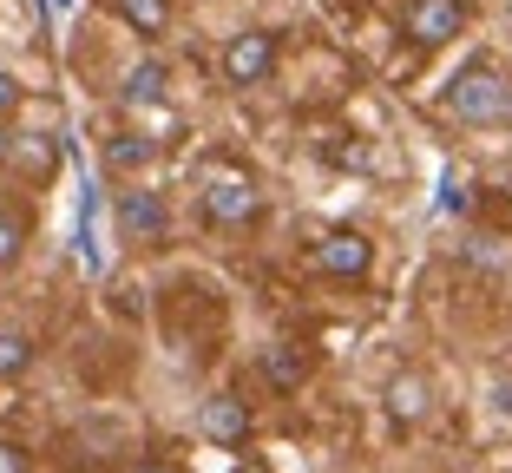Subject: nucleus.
I'll return each instance as SVG.
<instances>
[{
  "instance_id": "obj_1",
  "label": "nucleus",
  "mask_w": 512,
  "mask_h": 473,
  "mask_svg": "<svg viewBox=\"0 0 512 473\" xmlns=\"http://www.w3.org/2000/svg\"><path fill=\"white\" fill-rule=\"evenodd\" d=\"M447 112L460 125H499L512 119V79L499 66H460L447 79Z\"/></svg>"
},
{
  "instance_id": "obj_2",
  "label": "nucleus",
  "mask_w": 512,
  "mask_h": 473,
  "mask_svg": "<svg viewBox=\"0 0 512 473\" xmlns=\"http://www.w3.org/2000/svg\"><path fill=\"white\" fill-rule=\"evenodd\" d=\"M276 73V33L270 27H250L224 46V79L230 86H263Z\"/></svg>"
},
{
  "instance_id": "obj_3",
  "label": "nucleus",
  "mask_w": 512,
  "mask_h": 473,
  "mask_svg": "<svg viewBox=\"0 0 512 473\" xmlns=\"http://www.w3.org/2000/svg\"><path fill=\"white\" fill-rule=\"evenodd\" d=\"M204 217L224 224V230L250 224L256 217V184L243 178V171H211V178H204Z\"/></svg>"
},
{
  "instance_id": "obj_4",
  "label": "nucleus",
  "mask_w": 512,
  "mask_h": 473,
  "mask_svg": "<svg viewBox=\"0 0 512 473\" xmlns=\"http://www.w3.org/2000/svg\"><path fill=\"white\" fill-rule=\"evenodd\" d=\"M467 33V0H414L407 7V40L414 46H447Z\"/></svg>"
},
{
  "instance_id": "obj_5",
  "label": "nucleus",
  "mask_w": 512,
  "mask_h": 473,
  "mask_svg": "<svg viewBox=\"0 0 512 473\" xmlns=\"http://www.w3.org/2000/svg\"><path fill=\"white\" fill-rule=\"evenodd\" d=\"M316 263L329 276H368L375 270V244H368L362 230H329V237L316 244Z\"/></svg>"
},
{
  "instance_id": "obj_6",
  "label": "nucleus",
  "mask_w": 512,
  "mask_h": 473,
  "mask_svg": "<svg viewBox=\"0 0 512 473\" xmlns=\"http://www.w3.org/2000/svg\"><path fill=\"white\" fill-rule=\"evenodd\" d=\"M197 428H204V441H217V447H243L250 441V408H243L237 395H211L204 408H197Z\"/></svg>"
},
{
  "instance_id": "obj_7",
  "label": "nucleus",
  "mask_w": 512,
  "mask_h": 473,
  "mask_svg": "<svg viewBox=\"0 0 512 473\" xmlns=\"http://www.w3.org/2000/svg\"><path fill=\"white\" fill-rule=\"evenodd\" d=\"M119 224L132 230V237H165V204L151 198V191H119Z\"/></svg>"
},
{
  "instance_id": "obj_8",
  "label": "nucleus",
  "mask_w": 512,
  "mask_h": 473,
  "mask_svg": "<svg viewBox=\"0 0 512 473\" xmlns=\"http://www.w3.org/2000/svg\"><path fill=\"white\" fill-rule=\"evenodd\" d=\"M165 60H138L125 73V106H151V99H165Z\"/></svg>"
},
{
  "instance_id": "obj_9",
  "label": "nucleus",
  "mask_w": 512,
  "mask_h": 473,
  "mask_svg": "<svg viewBox=\"0 0 512 473\" xmlns=\"http://www.w3.org/2000/svg\"><path fill=\"white\" fill-rule=\"evenodd\" d=\"M27 368H33V336L7 322V329H0V382H14V375H27Z\"/></svg>"
},
{
  "instance_id": "obj_10",
  "label": "nucleus",
  "mask_w": 512,
  "mask_h": 473,
  "mask_svg": "<svg viewBox=\"0 0 512 473\" xmlns=\"http://www.w3.org/2000/svg\"><path fill=\"white\" fill-rule=\"evenodd\" d=\"M106 165H112V171H145V165H151V138H145V132L106 138Z\"/></svg>"
},
{
  "instance_id": "obj_11",
  "label": "nucleus",
  "mask_w": 512,
  "mask_h": 473,
  "mask_svg": "<svg viewBox=\"0 0 512 473\" xmlns=\"http://www.w3.org/2000/svg\"><path fill=\"white\" fill-rule=\"evenodd\" d=\"M263 382L270 388H296L302 382V355L289 349V342H270V349H263Z\"/></svg>"
},
{
  "instance_id": "obj_12",
  "label": "nucleus",
  "mask_w": 512,
  "mask_h": 473,
  "mask_svg": "<svg viewBox=\"0 0 512 473\" xmlns=\"http://www.w3.org/2000/svg\"><path fill=\"white\" fill-rule=\"evenodd\" d=\"M388 414H394V421H421V414H427V382H414V375L388 382Z\"/></svg>"
},
{
  "instance_id": "obj_13",
  "label": "nucleus",
  "mask_w": 512,
  "mask_h": 473,
  "mask_svg": "<svg viewBox=\"0 0 512 473\" xmlns=\"http://www.w3.org/2000/svg\"><path fill=\"white\" fill-rule=\"evenodd\" d=\"M119 14L132 20V33H145V40H158V33L171 27V7H165V0H119Z\"/></svg>"
},
{
  "instance_id": "obj_14",
  "label": "nucleus",
  "mask_w": 512,
  "mask_h": 473,
  "mask_svg": "<svg viewBox=\"0 0 512 473\" xmlns=\"http://www.w3.org/2000/svg\"><path fill=\"white\" fill-rule=\"evenodd\" d=\"M20 244H27V224H20L14 211H0V270L20 257Z\"/></svg>"
},
{
  "instance_id": "obj_15",
  "label": "nucleus",
  "mask_w": 512,
  "mask_h": 473,
  "mask_svg": "<svg viewBox=\"0 0 512 473\" xmlns=\"http://www.w3.org/2000/svg\"><path fill=\"white\" fill-rule=\"evenodd\" d=\"M440 211H453V217L467 211V184L453 178V171H447V178H440Z\"/></svg>"
},
{
  "instance_id": "obj_16",
  "label": "nucleus",
  "mask_w": 512,
  "mask_h": 473,
  "mask_svg": "<svg viewBox=\"0 0 512 473\" xmlns=\"http://www.w3.org/2000/svg\"><path fill=\"white\" fill-rule=\"evenodd\" d=\"M20 106V86H14V73H0V119Z\"/></svg>"
},
{
  "instance_id": "obj_17",
  "label": "nucleus",
  "mask_w": 512,
  "mask_h": 473,
  "mask_svg": "<svg viewBox=\"0 0 512 473\" xmlns=\"http://www.w3.org/2000/svg\"><path fill=\"white\" fill-rule=\"evenodd\" d=\"M0 473H27V454H20V447H7V441H0Z\"/></svg>"
},
{
  "instance_id": "obj_18",
  "label": "nucleus",
  "mask_w": 512,
  "mask_h": 473,
  "mask_svg": "<svg viewBox=\"0 0 512 473\" xmlns=\"http://www.w3.org/2000/svg\"><path fill=\"white\" fill-rule=\"evenodd\" d=\"M132 473H171V467H165V460H138Z\"/></svg>"
},
{
  "instance_id": "obj_19",
  "label": "nucleus",
  "mask_w": 512,
  "mask_h": 473,
  "mask_svg": "<svg viewBox=\"0 0 512 473\" xmlns=\"http://www.w3.org/2000/svg\"><path fill=\"white\" fill-rule=\"evenodd\" d=\"M499 191H506V204H512V165H506V178H499Z\"/></svg>"
},
{
  "instance_id": "obj_20",
  "label": "nucleus",
  "mask_w": 512,
  "mask_h": 473,
  "mask_svg": "<svg viewBox=\"0 0 512 473\" xmlns=\"http://www.w3.org/2000/svg\"><path fill=\"white\" fill-rule=\"evenodd\" d=\"M46 7H53V14H66V7H73V0H46Z\"/></svg>"
}]
</instances>
